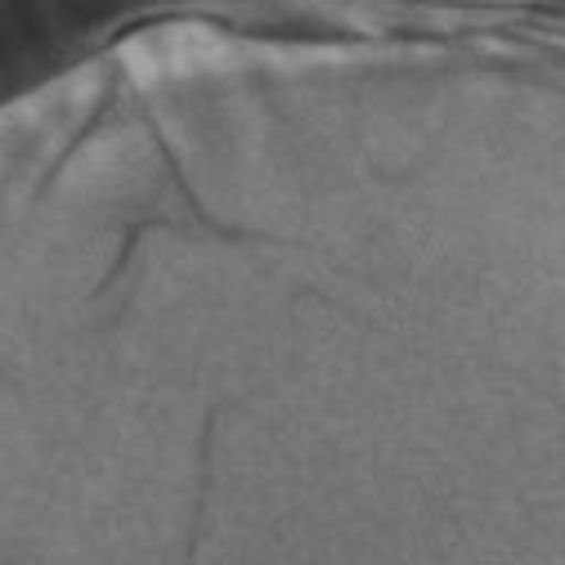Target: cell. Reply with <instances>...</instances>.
Segmentation results:
<instances>
[{"label":"cell","mask_w":565,"mask_h":565,"mask_svg":"<svg viewBox=\"0 0 565 565\" xmlns=\"http://www.w3.org/2000/svg\"><path fill=\"white\" fill-rule=\"evenodd\" d=\"M184 0H0V99Z\"/></svg>","instance_id":"cell-1"}]
</instances>
